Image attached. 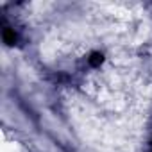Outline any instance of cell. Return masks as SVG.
Wrapping results in <instances>:
<instances>
[{"label": "cell", "instance_id": "obj_1", "mask_svg": "<svg viewBox=\"0 0 152 152\" xmlns=\"http://www.w3.org/2000/svg\"><path fill=\"white\" fill-rule=\"evenodd\" d=\"M4 41H6V43H9V45H13V43H15V34H13L9 29H6V31H4Z\"/></svg>", "mask_w": 152, "mask_h": 152}]
</instances>
